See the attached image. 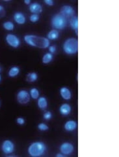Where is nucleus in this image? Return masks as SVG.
Masks as SVG:
<instances>
[{"label":"nucleus","instance_id":"obj_12","mask_svg":"<svg viewBox=\"0 0 119 157\" xmlns=\"http://www.w3.org/2000/svg\"><path fill=\"white\" fill-rule=\"evenodd\" d=\"M59 111L62 116H68L72 112V107L68 103H62L59 108Z\"/></svg>","mask_w":119,"mask_h":157},{"label":"nucleus","instance_id":"obj_2","mask_svg":"<svg viewBox=\"0 0 119 157\" xmlns=\"http://www.w3.org/2000/svg\"><path fill=\"white\" fill-rule=\"evenodd\" d=\"M47 151L46 143L41 141L32 142L28 148V152L32 157H40L45 154Z\"/></svg>","mask_w":119,"mask_h":157},{"label":"nucleus","instance_id":"obj_32","mask_svg":"<svg viewBox=\"0 0 119 157\" xmlns=\"http://www.w3.org/2000/svg\"><path fill=\"white\" fill-rule=\"evenodd\" d=\"M2 80V77H1V75L0 73V83H1V81Z\"/></svg>","mask_w":119,"mask_h":157},{"label":"nucleus","instance_id":"obj_15","mask_svg":"<svg viewBox=\"0 0 119 157\" xmlns=\"http://www.w3.org/2000/svg\"><path fill=\"white\" fill-rule=\"evenodd\" d=\"M37 106L41 110H46L48 107V99L45 96H40L37 99Z\"/></svg>","mask_w":119,"mask_h":157},{"label":"nucleus","instance_id":"obj_10","mask_svg":"<svg viewBox=\"0 0 119 157\" xmlns=\"http://www.w3.org/2000/svg\"><path fill=\"white\" fill-rule=\"evenodd\" d=\"M29 10L32 14H40L43 11L42 5L38 2H31L29 5Z\"/></svg>","mask_w":119,"mask_h":157},{"label":"nucleus","instance_id":"obj_24","mask_svg":"<svg viewBox=\"0 0 119 157\" xmlns=\"http://www.w3.org/2000/svg\"><path fill=\"white\" fill-rule=\"evenodd\" d=\"M40 20V15L36 14H31L29 16V20H30L32 23H36Z\"/></svg>","mask_w":119,"mask_h":157},{"label":"nucleus","instance_id":"obj_22","mask_svg":"<svg viewBox=\"0 0 119 157\" xmlns=\"http://www.w3.org/2000/svg\"><path fill=\"white\" fill-rule=\"evenodd\" d=\"M3 28L7 31H13L14 29V24L13 22L7 20L5 21L2 24Z\"/></svg>","mask_w":119,"mask_h":157},{"label":"nucleus","instance_id":"obj_20","mask_svg":"<svg viewBox=\"0 0 119 157\" xmlns=\"http://www.w3.org/2000/svg\"><path fill=\"white\" fill-rule=\"evenodd\" d=\"M54 60V54H51L50 52H46L42 56V62L44 64H48L50 62L53 61Z\"/></svg>","mask_w":119,"mask_h":157},{"label":"nucleus","instance_id":"obj_23","mask_svg":"<svg viewBox=\"0 0 119 157\" xmlns=\"http://www.w3.org/2000/svg\"><path fill=\"white\" fill-rule=\"evenodd\" d=\"M37 128L40 131H42V132H45V131H48L49 130V126H48L46 123L40 122L37 125Z\"/></svg>","mask_w":119,"mask_h":157},{"label":"nucleus","instance_id":"obj_1","mask_svg":"<svg viewBox=\"0 0 119 157\" xmlns=\"http://www.w3.org/2000/svg\"><path fill=\"white\" fill-rule=\"evenodd\" d=\"M24 41L29 46L41 49H46L50 45V41L47 37L34 34L25 35Z\"/></svg>","mask_w":119,"mask_h":157},{"label":"nucleus","instance_id":"obj_4","mask_svg":"<svg viewBox=\"0 0 119 157\" xmlns=\"http://www.w3.org/2000/svg\"><path fill=\"white\" fill-rule=\"evenodd\" d=\"M67 23L68 19H66L60 13L54 14L51 18V25L52 28L58 31L64 29L67 26Z\"/></svg>","mask_w":119,"mask_h":157},{"label":"nucleus","instance_id":"obj_27","mask_svg":"<svg viewBox=\"0 0 119 157\" xmlns=\"http://www.w3.org/2000/svg\"><path fill=\"white\" fill-rule=\"evenodd\" d=\"M48 48V51H49V52H50V53L52 54H55L57 51L56 46L54 45H50Z\"/></svg>","mask_w":119,"mask_h":157},{"label":"nucleus","instance_id":"obj_25","mask_svg":"<svg viewBox=\"0 0 119 157\" xmlns=\"http://www.w3.org/2000/svg\"><path fill=\"white\" fill-rule=\"evenodd\" d=\"M52 117H53V115H52V113L50 111H46L43 114V119L46 121L50 120V119H52Z\"/></svg>","mask_w":119,"mask_h":157},{"label":"nucleus","instance_id":"obj_3","mask_svg":"<svg viewBox=\"0 0 119 157\" xmlns=\"http://www.w3.org/2000/svg\"><path fill=\"white\" fill-rule=\"evenodd\" d=\"M62 50L69 56L77 54L78 51V41L75 37H69L62 44Z\"/></svg>","mask_w":119,"mask_h":157},{"label":"nucleus","instance_id":"obj_34","mask_svg":"<svg viewBox=\"0 0 119 157\" xmlns=\"http://www.w3.org/2000/svg\"><path fill=\"white\" fill-rule=\"evenodd\" d=\"M0 106H1V101H0Z\"/></svg>","mask_w":119,"mask_h":157},{"label":"nucleus","instance_id":"obj_33","mask_svg":"<svg viewBox=\"0 0 119 157\" xmlns=\"http://www.w3.org/2000/svg\"><path fill=\"white\" fill-rule=\"evenodd\" d=\"M1 71H2V68H1V66H0V73L1 72Z\"/></svg>","mask_w":119,"mask_h":157},{"label":"nucleus","instance_id":"obj_16","mask_svg":"<svg viewBox=\"0 0 119 157\" xmlns=\"http://www.w3.org/2000/svg\"><path fill=\"white\" fill-rule=\"evenodd\" d=\"M69 25L73 30L75 32L76 34H78V17L76 15H74L69 19Z\"/></svg>","mask_w":119,"mask_h":157},{"label":"nucleus","instance_id":"obj_17","mask_svg":"<svg viewBox=\"0 0 119 157\" xmlns=\"http://www.w3.org/2000/svg\"><path fill=\"white\" fill-rule=\"evenodd\" d=\"M20 73V69L18 66H14L9 69L8 72V75L10 78L17 77Z\"/></svg>","mask_w":119,"mask_h":157},{"label":"nucleus","instance_id":"obj_6","mask_svg":"<svg viewBox=\"0 0 119 157\" xmlns=\"http://www.w3.org/2000/svg\"><path fill=\"white\" fill-rule=\"evenodd\" d=\"M2 152L6 155H10L15 150V145L12 140H5L1 145Z\"/></svg>","mask_w":119,"mask_h":157},{"label":"nucleus","instance_id":"obj_13","mask_svg":"<svg viewBox=\"0 0 119 157\" xmlns=\"http://www.w3.org/2000/svg\"><path fill=\"white\" fill-rule=\"evenodd\" d=\"M13 19L16 24L19 25H23L26 22V17L25 14L20 11H16L14 13Z\"/></svg>","mask_w":119,"mask_h":157},{"label":"nucleus","instance_id":"obj_21","mask_svg":"<svg viewBox=\"0 0 119 157\" xmlns=\"http://www.w3.org/2000/svg\"><path fill=\"white\" fill-rule=\"evenodd\" d=\"M29 92V94H30L31 98L33 100H37L40 97V91L37 88L35 87L31 88Z\"/></svg>","mask_w":119,"mask_h":157},{"label":"nucleus","instance_id":"obj_9","mask_svg":"<svg viewBox=\"0 0 119 157\" xmlns=\"http://www.w3.org/2000/svg\"><path fill=\"white\" fill-rule=\"evenodd\" d=\"M60 14L64 16L66 19H70L75 15V9L70 5H62L60 9Z\"/></svg>","mask_w":119,"mask_h":157},{"label":"nucleus","instance_id":"obj_19","mask_svg":"<svg viewBox=\"0 0 119 157\" xmlns=\"http://www.w3.org/2000/svg\"><path fill=\"white\" fill-rule=\"evenodd\" d=\"M38 78V73L35 72H31L27 74V75H26V81L29 82V83H34V82L37 81Z\"/></svg>","mask_w":119,"mask_h":157},{"label":"nucleus","instance_id":"obj_18","mask_svg":"<svg viewBox=\"0 0 119 157\" xmlns=\"http://www.w3.org/2000/svg\"><path fill=\"white\" fill-rule=\"evenodd\" d=\"M59 37V32L57 29H53L50 30L47 34V38L50 41L56 40Z\"/></svg>","mask_w":119,"mask_h":157},{"label":"nucleus","instance_id":"obj_26","mask_svg":"<svg viewBox=\"0 0 119 157\" xmlns=\"http://www.w3.org/2000/svg\"><path fill=\"white\" fill-rule=\"evenodd\" d=\"M6 14V11L5 7L2 5H0V18H3Z\"/></svg>","mask_w":119,"mask_h":157},{"label":"nucleus","instance_id":"obj_8","mask_svg":"<svg viewBox=\"0 0 119 157\" xmlns=\"http://www.w3.org/2000/svg\"><path fill=\"white\" fill-rule=\"evenodd\" d=\"M59 151H60V152L62 153L65 156H68L74 152V146L70 142H63V143L61 144L60 146H59Z\"/></svg>","mask_w":119,"mask_h":157},{"label":"nucleus","instance_id":"obj_30","mask_svg":"<svg viewBox=\"0 0 119 157\" xmlns=\"http://www.w3.org/2000/svg\"><path fill=\"white\" fill-rule=\"evenodd\" d=\"M24 3L26 5H29L31 3V0H24Z\"/></svg>","mask_w":119,"mask_h":157},{"label":"nucleus","instance_id":"obj_31","mask_svg":"<svg viewBox=\"0 0 119 157\" xmlns=\"http://www.w3.org/2000/svg\"><path fill=\"white\" fill-rule=\"evenodd\" d=\"M55 156L56 157H65V156L62 154V153L61 152H59L57 153V154H56V155H55Z\"/></svg>","mask_w":119,"mask_h":157},{"label":"nucleus","instance_id":"obj_11","mask_svg":"<svg viewBox=\"0 0 119 157\" xmlns=\"http://www.w3.org/2000/svg\"><path fill=\"white\" fill-rule=\"evenodd\" d=\"M59 94H60L61 97L63 100L66 101L71 100L72 96L71 91L67 87H62L59 89Z\"/></svg>","mask_w":119,"mask_h":157},{"label":"nucleus","instance_id":"obj_14","mask_svg":"<svg viewBox=\"0 0 119 157\" xmlns=\"http://www.w3.org/2000/svg\"><path fill=\"white\" fill-rule=\"evenodd\" d=\"M77 122L74 120H68L66 121L64 125V129L66 132H74L77 128Z\"/></svg>","mask_w":119,"mask_h":157},{"label":"nucleus","instance_id":"obj_5","mask_svg":"<svg viewBox=\"0 0 119 157\" xmlns=\"http://www.w3.org/2000/svg\"><path fill=\"white\" fill-rule=\"evenodd\" d=\"M17 102L21 105L28 104L31 101V96L29 92L25 89H21L16 94Z\"/></svg>","mask_w":119,"mask_h":157},{"label":"nucleus","instance_id":"obj_28","mask_svg":"<svg viewBox=\"0 0 119 157\" xmlns=\"http://www.w3.org/2000/svg\"><path fill=\"white\" fill-rule=\"evenodd\" d=\"M16 122L18 125H24L25 123V120L23 117H18L16 119Z\"/></svg>","mask_w":119,"mask_h":157},{"label":"nucleus","instance_id":"obj_7","mask_svg":"<svg viewBox=\"0 0 119 157\" xmlns=\"http://www.w3.org/2000/svg\"><path fill=\"white\" fill-rule=\"evenodd\" d=\"M5 42L9 45L14 48H17L20 46L21 41L19 37L13 33H7L5 36Z\"/></svg>","mask_w":119,"mask_h":157},{"label":"nucleus","instance_id":"obj_29","mask_svg":"<svg viewBox=\"0 0 119 157\" xmlns=\"http://www.w3.org/2000/svg\"><path fill=\"white\" fill-rule=\"evenodd\" d=\"M44 3H46L47 5L50 6V7L54 6V3H55L54 0H44Z\"/></svg>","mask_w":119,"mask_h":157}]
</instances>
